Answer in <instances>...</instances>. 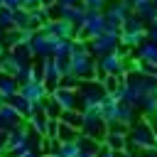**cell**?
I'll list each match as a JSON object with an SVG mask.
<instances>
[{"instance_id": "8", "label": "cell", "mask_w": 157, "mask_h": 157, "mask_svg": "<svg viewBox=\"0 0 157 157\" xmlns=\"http://www.w3.org/2000/svg\"><path fill=\"white\" fill-rule=\"evenodd\" d=\"M42 69H44V83H47V88L49 91H54V88H59V83H61V71H59V66H56V61L52 59V56H47V59H42Z\"/></svg>"}, {"instance_id": "31", "label": "cell", "mask_w": 157, "mask_h": 157, "mask_svg": "<svg viewBox=\"0 0 157 157\" xmlns=\"http://www.w3.org/2000/svg\"><path fill=\"white\" fill-rule=\"evenodd\" d=\"M17 157H42V152H39V150H25V152H20Z\"/></svg>"}, {"instance_id": "16", "label": "cell", "mask_w": 157, "mask_h": 157, "mask_svg": "<svg viewBox=\"0 0 157 157\" xmlns=\"http://www.w3.org/2000/svg\"><path fill=\"white\" fill-rule=\"evenodd\" d=\"M27 125L32 128V132H37L39 137H44L47 135V125H49V118L44 115V110H37L29 120H27Z\"/></svg>"}, {"instance_id": "35", "label": "cell", "mask_w": 157, "mask_h": 157, "mask_svg": "<svg viewBox=\"0 0 157 157\" xmlns=\"http://www.w3.org/2000/svg\"><path fill=\"white\" fill-rule=\"evenodd\" d=\"M0 157H7V155H0Z\"/></svg>"}, {"instance_id": "5", "label": "cell", "mask_w": 157, "mask_h": 157, "mask_svg": "<svg viewBox=\"0 0 157 157\" xmlns=\"http://www.w3.org/2000/svg\"><path fill=\"white\" fill-rule=\"evenodd\" d=\"M103 32H105V15L103 12H88L86 22L78 27V34L83 39H93V37H98Z\"/></svg>"}, {"instance_id": "22", "label": "cell", "mask_w": 157, "mask_h": 157, "mask_svg": "<svg viewBox=\"0 0 157 157\" xmlns=\"http://www.w3.org/2000/svg\"><path fill=\"white\" fill-rule=\"evenodd\" d=\"M81 7L86 12H105L108 0H81Z\"/></svg>"}, {"instance_id": "2", "label": "cell", "mask_w": 157, "mask_h": 157, "mask_svg": "<svg viewBox=\"0 0 157 157\" xmlns=\"http://www.w3.org/2000/svg\"><path fill=\"white\" fill-rule=\"evenodd\" d=\"M128 142H130V150H132V152H140V150H147V147H157V135H155V130L147 125V120L140 118L137 123L130 125V130H128Z\"/></svg>"}, {"instance_id": "21", "label": "cell", "mask_w": 157, "mask_h": 157, "mask_svg": "<svg viewBox=\"0 0 157 157\" xmlns=\"http://www.w3.org/2000/svg\"><path fill=\"white\" fill-rule=\"evenodd\" d=\"M78 145L76 142H59V150L54 152L56 157H78Z\"/></svg>"}, {"instance_id": "30", "label": "cell", "mask_w": 157, "mask_h": 157, "mask_svg": "<svg viewBox=\"0 0 157 157\" xmlns=\"http://www.w3.org/2000/svg\"><path fill=\"white\" fill-rule=\"evenodd\" d=\"M78 2H81V0H56L59 7H76Z\"/></svg>"}, {"instance_id": "19", "label": "cell", "mask_w": 157, "mask_h": 157, "mask_svg": "<svg viewBox=\"0 0 157 157\" xmlns=\"http://www.w3.org/2000/svg\"><path fill=\"white\" fill-rule=\"evenodd\" d=\"M42 110H44V115L47 118H54V120H59V115H61V105L52 98V93L44 98V103H42Z\"/></svg>"}, {"instance_id": "24", "label": "cell", "mask_w": 157, "mask_h": 157, "mask_svg": "<svg viewBox=\"0 0 157 157\" xmlns=\"http://www.w3.org/2000/svg\"><path fill=\"white\" fill-rule=\"evenodd\" d=\"M147 42H155L157 44V22L147 25Z\"/></svg>"}, {"instance_id": "13", "label": "cell", "mask_w": 157, "mask_h": 157, "mask_svg": "<svg viewBox=\"0 0 157 157\" xmlns=\"http://www.w3.org/2000/svg\"><path fill=\"white\" fill-rule=\"evenodd\" d=\"M145 29H147V22L140 15H135V12H130L125 17L123 27H120V32H128V34H137V32H145Z\"/></svg>"}, {"instance_id": "33", "label": "cell", "mask_w": 157, "mask_h": 157, "mask_svg": "<svg viewBox=\"0 0 157 157\" xmlns=\"http://www.w3.org/2000/svg\"><path fill=\"white\" fill-rule=\"evenodd\" d=\"M5 103H7V96H5V93H0V105H5Z\"/></svg>"}, {"instance_id": "36", "label": "cell", "mask_w": 157, "mask_h": 157, "mask_svg": "<svg viewBox=\"0 0 157 157\" xmlns=\"http://www.w3.org/2000/svg\"><path fill=\"white\" fill-rule=\"evenodd\" d=\"M152 2H157V0H152Z\"/></svg>"}, {"instance_id": "32", "label": "cell", "mask_w": 157, "mask_h": 157, "mask_svg": "<svg viewBox=\"0 0 157 157\" xmlns=\"http://www.w3.org/2000/svg\"><path fill=\"white\" fill-rule=\"evenodd\" d=\"M115 157H137V152H132V150H125V152H118Z\"/></svg>"}, {"instance_id": "14", "label": "cell", "mask_w": 157, "mask_h": 157, "mask_svg": "<svg viewBox=\"0 0 157 157\" xmlns=\"http://www.w3.org/2000/svg\"><path fill=\"white\" fill-rule=\"evenodd\" d=\"M135 118H137V108H135L132 103H125V101L118 103V123H123V125L130 128L132 123H137Z\"/></svg>"}, {"instance_id": "27", "label": "cell", "mask_w": 157, "mask_h": 157, "mask_svg": "<svg viewBox=\"0 0 157 157\" xmlns=\"http://www.w3.org/2000/svg\"><path fill=\"white\" fill-rule=\"evenodd\" d=\"M115 155H118V152H113L110 147H105V145H101V150H98V155H96V157H115Z\"/></svg>"}, {"instance_id": "6", "label": "cell", "mask_w": 157, "mask_h": 157, "mask_svg": "<svg viewBox=\"0 0 157 157\" xmlns=\"http://www.w3.org/2000/svg\"><path fill=\"white\" fill-rule=\"evenodd\" d=\"M20 93H22L25 98H29L32 103H44V98H47L52 91L47 88L44 81H25V83H20Z\"/></svg>"}, {"instance_id": "15", "label": "cell", "mask_w": 157, "mask_h": 157, "mask_svg": "<svg viewBox=\"0 0 157 157\" xmlns=\"http://www.w3.org/2000/svg\"><path fill=\"white\" fill-rule=\"evenodd\" d=\"M0 93H5L7 98H10V96H15V93H20V81H17L12 74L0 71Z\"/></svg>"}, {"instance_id": "17", "label": "cell", "mask_w": 157, "mask_h": 157, "mask_svg": "<svg viewBox=\"0 0 157 157\" xmlns=\"http://www.w3.org/2000/svg\"><path fill=\"white\" fill-rule=\"evenodd\" d=\"M78 135H81L78 128H71V125L59 123V132H56V140H59V142H76Z\"/></svg>"}, {"instance_id": "20", "label": "cell", "mask_w": 157, "mask_h": 157, "mask_svg": "<svg viewBox=\"0 0 157 157\" xmlns=\"http://www.w3.org/2000/svg\"><path fill=\"white\" fill-rule=\"evenodd\" d=\"M59 123H64V125H71V128H78V130H81V110H61Z\"/></svg>"}, {"instance_id": "18", "label": "cell", "mask_w": 157, "mask_h": 157, "mask_svg": "<svg viewBox=\"0 0 157 157\" xmlns=\"http://www.w3.org/2000/svg\"><path fill=\"white\" fill-rule=\"evenodd\" d=\"M76 145H78V150L81 152H91V155H98V150H101V145L103 142H98V140H93V137H88V135H78V140H76Z\"/></svg>"}, {"instance_id": "34", "label": "cell", "mask_w": 157, "mask_h": 157, "mask_svg": "<svg viewBox=\"0 0 157 157\" xmlns=\"http://www.w3.org/2000/svg\"><path fill=\"white\" fill-rule=\"evenodd\" d=\"M0 54H2V47H0Z\"/></svg>"}, {"instance_id": "29", "label": "cell", "mask_w": 157, "mask_h": 157, "mask_svg": "<svg viewBox=\"0 0 157 157\" xmlns=\"http://www.w3.org/2000/svg\"><path fill=\"white\" fill-rule=\"evenodd\" d=\"M137 157H157V147H147V150H140Z\"/></svg>"}, {"instance_id": "12", "label": "cell", "mask_w": 157, "mask_h": 157, "mask_svg": "<svg viewBox=\"0 0 157 157\" xmlns=\"http://www.w3.org/2000/svg\"><path fill=\"white\" fill-rule=\"evenodd\" d=\"M118 103L120 101H115L110 93L103 98V103H101V115H103V120L108 123V128L113 125V123H118Z\"/></svg>"}, {"instance_id": "7", "label": "cell", "mask_w": 157, "mask_h": 157, "mask_svg": "<svg viewBox=\"0 0 157 157\" xmlns=\"http://www.w3.org/2000/svg\"><path fill=\"white\" fill-rule=\"evenodd\" d=\"M52 98L61 105V110H78V96L74 88H66V86H59L52 91Z\"/></svg>"}, {"instance_id": "3", "label": "cell", "mask_w": 157, "mask_h": 157, "mask_svg": "<svg viewBox=\"0 0 157 157\" xmlns=\"http://www.w3.org/2000/svg\"><path fill=\"white\" fill-rule=\"evenodd\" d=\"M81 132L88 135V137H93V140H98V142H103V137L108 132V123L103 120L101 108H96V110H81Z\"/></svg>"}, {"instance_id": "26", "label": "cell", "mask_w": 157, "mask_h": 157, "mask_svg": "<svg viewBox=\"0 0 157 157\" xmlns=\"http://www.w3.org/2000/svg\"><path fill=\"white\" fill-rule=\"evenodd\" d=\"M2 7H7V10H20V7H22V0H2Z\"/></svg>"}, {"instance_id": "23", "label": "cell", "mask_w": 157, "mask_h": 157, "mask_svg": "<svg viewBox=\"0 0 157 157\" xmlns=\"http://www.w3.org/2000/svg\"><path fill=\"white\" fill-rule=\"evenodd\" d=\"M120 81H123V76H101V83H103L105 93H115L118 86H120Z\"/></svg>"}, {"instance_id": "10", "label": "cell", "mask_w": 157, "mask_h": 157, "mask_svg": "<svg viewBox=\"0 0 157 157\" xmlns=\"http://www.w3.org/2000/svg\"><path fill=\"white\" fill-rule=\"evenodd\" d=\"M103 145L110 147L113 152H125V150H130L128 132H118V130H113V128H108V132H105V137H103Z\"/></svg>"}, {"instance_id": "11", "label": "cell", "mask_w": 157, "mask_h": 157, "mask_svg": "<svg viewBox=\"0 0 157 157\" xmlns=\"http://www.w3.org/2000/svg\"><path fill=\"white\" fill-rule=\"evenodd\" d=\"M135 59L137 64H157V44L155 42H142L140 47H135Z\"/></svg>"}, {"instance_id": "4", "label": "cell", "mask_w": 157, "mask_h": 157, "mask_svg": "<svg viewBox=\"0 0 157 157\" xmlns=\"http://www.w3.org/2000/svg\"><path fill=\"white\" fill-rule=\"evenodd\" d=\"M120 47V34L118 32H103L93 39H88V52L93 56H105Z\"/></svg>"}, {"instance_id": "1", "label": "cell", "mask_w": 157, "mask_h": 157, "mask_svg": "<svg viewBox=\"0 0 157 157\" xmlns=\"http://www.w3.org/2000/svg\"><path fill=\"white\" fill-rule=\"evenodd\" d=\"M76 96H78V110H96V108H101V103L108 93H105L101 78H91V81H81V86L76 88Z\"/></svg>"}, {"instance_id": "9", "label": "cell", "mask_w": 157, "mask_h": 157, "mask_svg": "<svg viewBox=\"0 0 157 157\" xmlns=\"http://www.w3.org/2000/svg\"><path fill=\"white\" fill-rule=\"evenodd\" d=\"M25 120L20 118V113L10 105V103H5V105H0V130H15V128H20Z\"/></svg>"}, {"instance_id": "25", "label": "cell", "mask_w": 157, "mask_h": 157, "mask_svg": "<svg viewBox=\"0 0 157 157\" xmlns=\"http://www.w3.org/2000/svg\"><path fill=\"white\" fill-rule=\"evenodd\" d=\"M39 5H44V2L42 0H22V7L25 10H37Z\"/></svg>"}, {"instance_id": "28", "label": "cell", "mask_w": 157, "mask_h": 157, "mask_svg": "<svg viewBox=\"0 0 157 157\" xmlns=\"http://www.w3.org/2000/svg\"><path fill=\"white\" fill-rule=\"evenodd\" d=\"M5 147H7V130H0V155H5Z\"/></svg>"}]
</instances>
